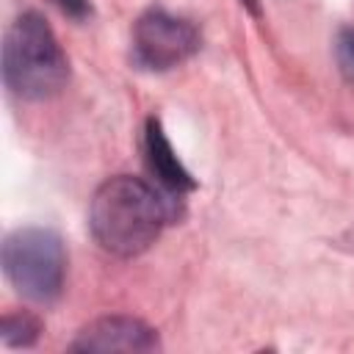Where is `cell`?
<instances>
[{"label":"cell","instance_id":"cell-1","mask_svg":"<svg viewBox=\"0 0 354 354\" xmlns=\"http://www.w3.org/2000/svg\"><path fill=\"white\" fill-rule=\"evenodd\" d=\"M171 213L174 207L155 185L141 177L116 174L97 188L88 207V230L105 252L136 257L158 241Z\"/></svg>","mask_w":354,"mask_h":354},{"label":"cell","instance_id":"cell-2","mask_svg":"<svg viewBox=\"0 0 354 354\" xmlns=\"http://www.w3.org/2000/svg\"><path fill=\"white\" fill-rule=\"evenodd\" d=\"M3 80L22 100H50L69 80V61L36 11L19 14L3 39Z\"/></svg>","mask_w":354,"mask_h":354},{"label":"cell","instance_id":"cell-3","mask_svg":"<svg viewBox=\"0 0 354 354\" xmlns=\"http://www.w3.org/2000/svg\"><path fill=\"white\" fill-rule=\"evenodd\" d=\"M3 271L14 290L28 301H55L66 277V252L61 238L44 227L14 230L3 243Z\"/></svg>","mask_w":354,"mask_h":354},{"label":"cell","instance_id":"cell-4","mask_svg":"<svg viewBox=\"0 0 354 354\" xmlns=\"http://www.w3.org/2000/svg\"><path fill=\"white\" fill-rule=\"evenodd\" d=\"M199 50L196 28L169 11L152 8L133 28V61L149 72H166Z\"/></svg>","mask_w":354,"mask_h":354},{"label":"cell","instance_id":"cell-5","mask_svg":"<svg viewBox=\"0 0 354 354\" xmlns=\"http://www.w3.org/2000/svg\"><path fill=\"white\" fill-rule=\"evenodd\" d=\"M72 351H130V354H144L160 348L158 332L144 324L141 318L130 315H105L91 324H86L77 337L69 343Z\"/></svg>","mask_w":354,"mask_h":354},{"label":"cell","instance_id":"cell-6","mask_svg":"<svg viewBox=\"0 0 354 354\" xmlns=\"http://www.w3.org/2000/svg\"><path fill=\"white\" fill-rule=\"evenodd\" d=\"M144 152H147V166L152 171V177H158V183L169 191L183 196L185 191H191L196 183L188 174V169L177 160L169 138L163 136V127L158 119L147 122V133H144Z\"/></svg>","mask_w":354,"mask_h":354},{"label":"cell","instance_id":"cell-7","mask_svg":"<svg viewBox=\"0 0 354 354\" xmlns=\"http://www.w3.org/2000/svg\"><path fill=\"white\" fill-rule=\"evenodd\" d=\"M39 335H41V324L30 313H11L3 315L0 321V337L11 348H28L39 340Z\"/></svg>","mask_w":354,"mask_h":354},{"label":"cell","instance_id":"cell-8","mask_svg":"<svg viewBox=\"0 0 354 354\" xmlns=\"http://www.w3.org/2000/svg\"><path fill=\"white\" fill-rule=\"evenodd\" d=\"M335 58L343 77L354 86V28H343L335 39Z\"/></svg>","mask_w":354,"mask_h":354},{"label":"cell","instance_id":"cell-9","mask_svg":"<svg viewBox=\"0 0 354 354\" xmlns=\"http://www.w3.org/2000/svg\"><path fill=\"white\" fill-rule=\"evenodd\" d=\"M58 8H61V14H66L69 19H77V22H83V19H88L91 17V0H53Z\"/></svg>","mask_w":354,"mask_h":354},{"label":"cell","instance_id":"cell-10","mask_svg":"<svg viewBox=\"0 0 354 354\" xmlns=\"http://www.w3.org/2000/svg\"><path fill=\"white\" fill-rule=\"evenodd\" d=\"M241 3H246L252 14H260V8H257V0H241Z\"/></svg>","mask_w":354,"mask_h":354}]
</instances>
